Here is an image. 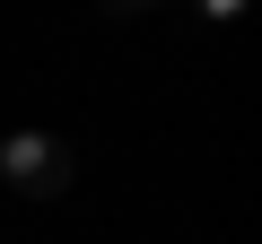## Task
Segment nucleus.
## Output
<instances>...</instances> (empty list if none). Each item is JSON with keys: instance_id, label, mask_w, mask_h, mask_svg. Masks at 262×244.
<instances>
[{"instance_id": "nucleus-1", "label": "nucleus", "mask_w": 262, "mask_h": 244, "mask_svg": "<svg viewBox=\"0 0 262 244\" xmlns=\"http://www.w3.org/2000/svg\"><path fill=\"white\" fill-rule=\"evenodd\" d=\"M9 166H18L27 183H53V149H44V140H18V149H9Z\"/></svg>"}]
</instances>
